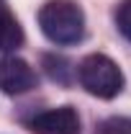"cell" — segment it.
<instances>
[{
	"mask_svg": "<svg viewBox=\"0 0 131 134\" xmlns=\"http://www.w3.org/2000/svg\"><path fill=\"white\" fill-rule=\"evenodd\" d=\"M39 26L49 41L69 47L85 36V13L75 0H49L39 10Z\"/></svg>",
	"mask_w": 131,
	"mask_h": 134,
	"instance_id": "1",
	"label": "cell"
},
{
	"mask_svg": "<svg viewBox=\"0 0 131 134\" xmlns=\"http://www.w3.org/2000/svg\"><path fill=\"white\" fill-rule=\"evenodd\" d=\"M80 85L98 98H116L123 90V72L111 57L105 54H87L77 67Z\"/></svg>",
	"mask_w": 131,
	"mask_h": 134,
	"instance_id": "2",
	"label": "cell"
},
{
	"mask_svg": "<svg viewBox=\"0 0 131 134\" xmlns=\"http://www.w3.org/2000/svg\"><path fill=\"white\" fill-rule=\"evenodd\" d=\"M36 88L33 67L21 57H3L0 59V90L5 96H21Z\"/></svg>",
	"mask_w": 131,
	"mask_h": 134,
	"instance_id": "3",
	"label": "cell"
},
{
	"mask_svg": "<svg viewBox=\"0 0 131 134\" xmlns=\"http://www.w3.org/2000/svg\"><path fill=\"white\" fill-rule=\"evenodd\" d=\"M33 134H80V116L72 106L44 111L28 121Z\"/></svg>",
	"mask_w": 131,
	"mask_h": 134,
	"instance_id": "4",
	"label": "cell"
},
{
	"mask_svg": "<svg viewBox=\"0 0 131 134\" xmlns=\"http://www.w3.org/2000/svg\"><path fill=\"white\" fill-rule=\"evenodd\" d=\"M23 41H26V36H23L18 18L0 0V52H16L18 47H23Z\"/></svg>",
	"mask_w": 131,
	"mask_h": 134,
	"instance_id": "5",
	"label": "cell"
},
{
	"mask_svg": "<svg viewBox=\"0 0 131 134\" xmlns=\"http://www.w3.org/2000/svg\"><path fill=\"white\" fill-rule=\"evenodd\" d=\"M44 65H46V72H49L51 80L69 83V72H72V67H69L67 59H62V57H44Z\"/></svg>",
	"mask_w": 131,
	"mask_h": 134,
	"instance_id": "6",
	"label": "cell"
},
{
	"mask_svg": "<svg viewBox=\"0 0 131 134\" xmlns=\"http://www.w3.org/2000/svg\"><path fill=\"white\" fill-rule=\"evenodd\" d=\"M116 26L118 31L123 34V39L131 41V0H123L116 10Z\"/></svg>",
	"mask_w": 131,
	"mask_h": 134,
	"instance_id": "7",
	"label": "cell"
},
{
	"mask_svg": "<svg viewBox=\"0 0 131 134\" xmlns=\"http://www.w3.org/2000/svg\"><path fill=\"white\" fill-rule=\"evenodd\" d=\"M100 134H131V119L113 116L100 124Z\"/></svg>",
	"mask_w": 131,
	"mask_h": 134,
	"instance_id": "8",
	"label": "cell"
}]
</instances>
